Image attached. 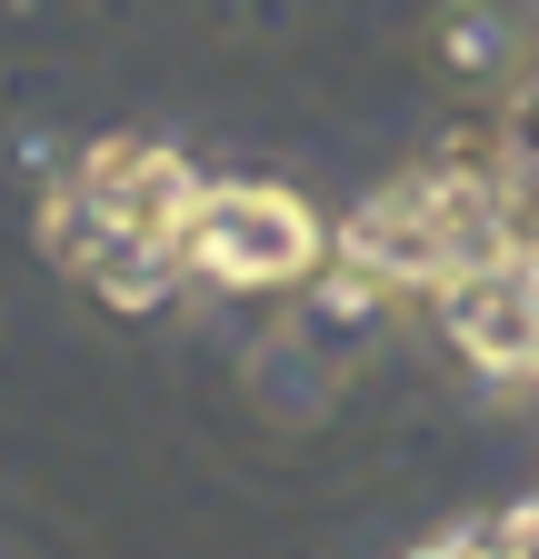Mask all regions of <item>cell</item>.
Listing matches in <instances>:
<instances>
[{"label": "cell", "mask_w": 539, "mask_h": 559, "mask_svg": "<svg viewBox=\"0 0 539 559\" xmlns=\"http://www.w3.org/2000/svg\"><path fill=\"white\" fill-rule=\"evenodd\" d=\"M330 250H340V230H330L310 200L260 190V180H220V190H200L180 270L211 280V290H310Z\"/></svg>", "instance_id": "1"}]
</instances>
